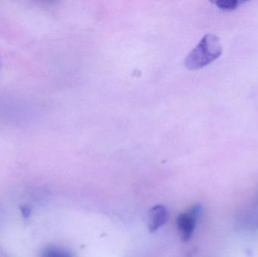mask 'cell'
Masks as SVG:
<instances>
[{
	"label": "cell",
	"instance_id": "cell-1",
	"mask_svg": "<svg viewBox=\"0 0 258 257\" xmlns=\"http://www.w3.org/2000/svg\"><path fill=\"white\" fill-rule=\"evenodd\" d=\"M222 45L218 36L212 33L205 35L188 54L185 66L190 70L201 69L218 59L222 54Z\"/></svg>",
	"mask_w": 258,
	"mask_h": 257
},
{
	"label": "cell",
	"instance_id": "cell-2",
	"mask_svg": "<svg viewBox=\"0 0 258 257\" xmlns=\"http://www.w3.org/2000/svg\"><path fill=\"white\" fill-rule=\"evenodd\" d=\"M202 208L196 205L187 213L180 214L177 218V226L183 241L190 239L195 230L197 219L201 214Z\"/></svg>",
	"mask_w": 258,
	"mask_h": 257
},
{
	"label": "cell",
	"instance_id": "cell-3",
	"mask_svg": "<svg viewBox=\"0 0 258 257\" xmlns=\"http://www.w3.org/2000/svg\"><path fill=\"white\" fill-rule=\"evenodd\" d=\"M168 219V211L162 205H156L150 209L149 212V230L150 232H156L162 227Z\"/></svg>",
	"mask_w": 258,
	"mask_h": 257
},
{
	"label": "cell",
	"instance_id": "cell-4",
	"mask_svg": "<svg viewBox=\"0 0 258 257\" xmlns=\"http://www.w3.org/2000/svg\"><path fill=\"white\" fill-rule=\"evenodd\" d=\"M41 257H74V255L67 249L50 246L42 251Z\"/></svg>",
	"mask_w": 258,
	"mask_h": 257
},
{
	"label": "cell",
	"instance_id": "cell-5",
	"mask_svg": "<svg viewBox=\"0 0 258 257\" xmlns=\"http://www.w3.org/2000/svg\"><path fill=\"white\" fill-rule=\"evenodd\" d=\"M242 0H215L214 4L223 11H233L245 3Z\"/></svg>",
	"mask_w": 258,
	"mask_h": 257
}]
</instances>
